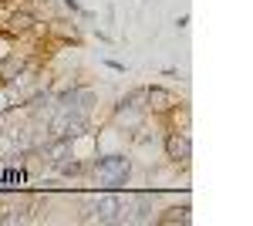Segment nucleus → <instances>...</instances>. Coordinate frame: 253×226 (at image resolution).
I'll use <instances>...</instances> for the list:
<instances>
[{"label": "nucleus", "mask_w": 253, "mask_h": 226, "mask_svg": "<svg viewBox=\"0 0 253 226\" xmlns=\"http://www.w3.org/2000/svg\"><path fill=\"white\" fill-rule=\"evenodd\" d=\"M166 149H169V159H175V162H186V159H189V138L175 132V135H169Z\"/></svg>", "instance_id": "f257e3e1"}, {"label": "nucleus", "mask_w": 253, "mask_h": 226, "mask_svg": "<svg viewBox=\"0 0 253 226\" xmlns=\"http://www.w3.org/2000/svg\"><path fill=\"white\" fill-rule=\"evenodd\" d=\"M145 98H149V105H152L156 112H169V108L175 105V98L169 91H162V88H149V91H145Z\"/></svg>", "instance_id": "f03ea898"}, {"label": "nucleus", "mask_w": 253, "mask_h": 226, "mask_svg": "<svg viewBox=\"0 0 253 226\" xmlns=\"http://www.w3.org/2000/svg\"><path fill=\"white\" fill-rule=\"evenodd\" d=\"M98 172L108 176V179H125V176H128V162H125V159H108Z\"/></svg>", "instance_id": "7ed1b4c3"}, {"label": "nucleus", "mask_w": 253, "mask_h": 226, "mask_svg": "<svg viewBox=\"0 0 253 226\" xmlns=\"http://www.w3.org/2000/svg\"><path fill=\"white\" fill-rule=\"evenodd\" d=\"M115 209H118V199L115 196H105L101 199V220H115Z\"/></svg>", "instance_id": "20e7f679"}, {"label": "nucleus", "mask_w": 253, "mask_h": 226, "mask_svg": "<svg viewBox=\"0 0 253 226\" xmlns=\"http://www.w3.org/2000/svg\"><path fill=\"white\" fill-rule=\"evenodd\" d=\"M31 24H34V20L27 17V14H14V17H10V24H7V31H27Z\"/></svg>", "instance_id": "39448f33"}]
</instances>
